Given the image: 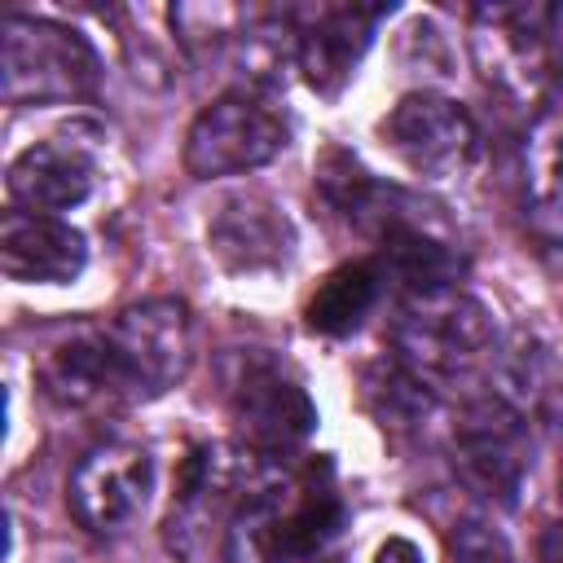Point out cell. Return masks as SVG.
Wrapping results in <instances>:
<instances>
[{
	"label": "cell",
	"mask_w": 563,
	"mask_h": 563,
	"mask_svg": "<svg viewBox=\"0 0 563 563\" xmlns=\"http://www.w3.org/2000/svg\"><path fill=\"white\" fill-rule=\"evenodd\" d=\"M101 84L97 48L62 22L9 13L0 22V92L9 106L79 101Z\"/></svg>",
	"instance_id": "obj_1"
},
{
	"label": "cell",
	"mask_w": 563,
	"mask_h": 563,
	"mask_svg": "<svg viewBox=\"0 0 563 563\" xmlns=\"http://www.w3.org/2000/svg\"><path fill=\"white\" fill-rule=\"evenodd\" d=\"M488 343H493L488 308L479 299L462 295L457 286L409 295L396 317V330H391L396 361L405 369H413L422 383L453 378V374L471 369L488 352Z\"/></svg>",
	"instance_id": "obj_2"
},
{
	"label": "cell",
	"mask_w": 563,
	"mask_h": 563,
	"mask_svg": "<svg viewBox=\"0 0 563 563\" xmlns=\"http://www.w3.org/2000/svg\"><path fill=\"white\" fill-rule=\"evenodd\" d=\"M224 405L260 457H282L299 449L317 427V405L299 387V378L273 361L268 352H233L224 361Z\"/></svg>",
	"instance_id": "obj_3"
},
{
	"label": "cell",
	"mask_w": 563,
	"mask_h": 563,
	"mask_svg": "<svg viewBox=\"0 0 563 563\" xmlns=\"http://www.w3.org/2000/svg\"><path fill=\"white\" fill-rule=\"evenodd\" d=\"M290 141L286 119L251 92H224L198 110L185 132V172L194 180L238 176L273 163Z\"/></svg>",
	"instance_id": "obj_4"
},
{
	"label": "cell",
	"mask_w": 563,
	"mask_h": 563,
	"mask_svg": "<svg viewBox=\"0 0 563 563\" xmlns=\"http://www.w3.org/2000/svg\"><path fill=\"white\" fill-rule=\"evenodd\" d=\"M132 396H158L176 387L194 361V325L180 299H141L128 303L106 330Z\"/></svg>",
	"instance_id": "obj_5"
},
{
	"label": "cell",
	"mask_w": 563,
	"mask_h": 563,
	"mask_svg": "<svg viewBox=\"0 0 563 563\" xmlns=\"http://www.w3.org/2000/svg\"><path fill=\"white\" fill-rule=\"evenodd\" d=\"M154 488V462L141 444L128 440H110L88 449L70 479H66V506L75 515L79 528L88 532H119L128 528Z\"/></svg>",
	"instance_id": "obj_6"
},
{
	"label": "cell",
	"mask_w": 563,
	"mask_h": 563,
	"mask_svg": "<svg viewBox=\"0 0 563 563\" xmlns=\"http://www.w3.org/2000/svg\"><path fill=\"white\" fill-rule=\"evenodd\" d=\"M383 141L418 176L444 180V176H457L471 163V154L479 145V132H475V119L466 114V106H457L453 97L409 92L383 119Z\"/></svg>",
	"instance_id": "obj_7"
},
{
	"label": "cell",
	"mask_w": 563,
	"mask_h": 563,
	"mask_svg": "<svg viewBox=\"0 0 563 563\" xmlns=\"http://www.w3.org/2000/svg\"><path fill=\"white\" fill-rule=\"evenodd\" d=\"M453 462L457 475L497 501H515L523 471H528V427L523 418L497 400H471L453 422Z\"/></svg>",
	"instance_id": "obj_8"
},
{
	"label": "cell",
	"mask_w": 563,
	"mask_h": 563,
	"mask_svg": "<svg viewBox=\"0 0 563 563\" xmlns=\"http://www.w3.org/2000/svg\"><path fill=\"white\" fill-rule=\"evenodd\" d=\"M255 449H229V444H198L180 462L176 475V501L167 515V545L176 554H194V537H202L207 519H216L233 497L242 501L255 493Z\"/></svg>",
	"instance_id": "obj_9"
},
{
	"label": "cell",
	"mask_w": 563,
	"mask_h": 563,
	"mask_svg": "<svg viewBox=\"0 0 563 563\" xmlns=\"http://www.w3.org/2000/svg\"><path fill=\"white\" fill-rule=\"evenodd\" d=\"M387 13H391V4H317L295 26V44H299L295 62H299L303 79L321 97H334L352 79V66L369 48L374 26Z\"/></svg>",
	"instance_id": "obj_10"
},
{
	"label": "cell",
	"mask_w": 563,
	"mask_h": 563,
	"mask_svg": "<svg viewBox=\"0 0 563 563\" xmlns=\"http://www.w3.org/2000/svg\"><path fill=\"white\" fill-rule=\"evenodd\" d=\"M207 246L229 273H277L295 251V229L286 211L260 194H233L216 207L207 224Z\"/></svg>",
	"instance_id": "obj_11"
},
{
	"label": "cell",
	"mask_w": 563,
	"mask_h": 563,
	"mask_svg": "<svg viewBox=\"0 0 563 563\" xmlns=\"http://www.w3.org/2000/svg\"><path fill=\"white\" fill-rule=\"evenodd\" d=\"M88 246L84 233L57 216L4 211L0 220V268L22 286H66L84 273Z\"/></svg>",
	"instance_id": "obj_12"
},
{
	"label": "cell",
	"mask_w": 563,
	"mask_h": 563,
	"mask_svg": "<svg viewBox=\"0 0 563 563\" xmlns=\"http://www.w3.org/2000/svg\"><path fill=\"white\" fill-rule=\"evenodd\" d=\"M4 185H9V198L18 202V211L57 216V211H70V207L88 202V194L97 185V163L84 145L53 136V141L26 145L9 163Z\"/></svg>",
	"instance_id": "obj_13"
},
{
	"label": "cell",
	"mask_w": 563,
	"mask_h": 563,
	"mask_svg": "<svg viewBox=\"0 0 563 563\" xmlns=\"http://www.w3.org/2000/svg\"><path fill=\"white\" fill-rule=\"evenodd\" d=\"M40 387L48 400H57L62 409H106L123 396H132L128 374L106 339V330H84L62 339L57 347H48V356L35 369Z\"/></svg>",
	"instance_id": "obj_14"
},
{
	"label": "cell",
	"mask_w": 563,
	"mask_h": 563,
	"mask_svg": "<svg viewBox=\"0 0 563 563\" xmlns=\"http://www.w3.org/2000/svg\"><path fill=\"white\" fill-rule=\"evenodd\" d=\"M277 506H282V537L290 559L317 554L343 528V497L334 488L330 462H312L299 479H282Z\"/></svg>",
	"instance_id": "obj_15"
},
{
	"label": "cell",
	"mask_w": 563,
	"mask_h": 563,
	"mask_svg": "<svg viewBox=\"0 0 563 563\" xmlns=\"http://www.w3.org/2000/svg\"><path fill=\"white\" fill-rule=\"evenodd\" d=\"M378 295H383V264L378 260H347V264L330 268L317 282L303 317H308V325L317 334H334L339 339V334H352L374 312Z\"/></svg>",
	"instance_id": "obj_16"
},
{
	"label": "cell",
	"mask_w": 563,
	"mask_h": 563,
	"mask_svg": "<svg viewBox=\"0 0 563 563\" xmlns=\"http://www.w3.org/2000/svg\"><path fill=\"white\" fill-rule=\"evenodd\" d=\"M378 264H383V277L405 282L409 295L444 290V286H453L457 273L466 268L462 255H457L453 246H444V242H435L431 233L409 229V224H391V229H383Z\"/></svg>",
	"instance_id": "obj_17"
},
{
	"label": "cell",
	"mask_w": 563,
	"mask_h": 563,
	"mask_svg": "<svg viewBox=\"0 0 563 563\" xmlns=\"http://www.w3.org/2000/svg\"><path fill=\"white\" fill-rule=\"evenodd\" d=\"M224 563H290V550L282 537L277 484H260L233 506L224 523Z\"/></svg>",
	"instance_id": "obj_18"
},
{
	"label": "cell",
	"mask_w": 563,
	"mask_h": 563,
	"mask_svg": "<svg viewBox=\"0 0 563 563\" xmlns=\"http://www.w3.org/2000/svg\"><path fill=\"white\" fill-rule=\"evenodd\" d=\"M365 405L383 427H418L431 413V391L400 361H378L365 369Z\"/></svg>",
	"instance_id": "obj_19"
},
{
	"label": "cell",
	"mask_w": 563,
	"mask_h": 563,
	"mask_svg": "<svg viewBox=\"0 0 563 563\" xmlns=\"http://www.w3.org/2000/svg\"><path fill=\"white\" fill-rule=\"evenodd\" d=\"M449 563H515L510 541L484 523V519H462L449 532Z\"/></svg>",
	"instance_id": "obj_20"
},
{
	"label": "cell",
	"mask_w": 563,
	"mask_h": 563,
	"mask_svg": "<svg viewBox=\"0 0 563 563\" xmlns=\"http://www.w3.org/2000/svg\"><path fill=\"white\" fill-rule=\"evenodd\" d=\"M532 185L537 198L550 207H563V119L545 123L532 145Z\"/></svg>",
	"instance_id": "obj_21"
},
{
	"label": "cell",
	"mask_w": 563,
	"mask_h": 563,
	"mask_svg": "<svg viewBox=\"0 0 563 563\" xmlns=\"http://www.w3.org/2000/svg\"><path fill=\"white\" fill-rule=\"evenodd\" d=\"M374 563H422V554H418V545H413V541L391 537V541L378 550V559H374Z\"/></svg>",
	"instance_id": "obj_22"
},
{
	"label": "cell",
	"mask_w": 563,
	"mask_h": 563,
	"mask_svg": "<svg viewBox=\"0 0 563 563\" xmlns=\"http://www.w3.org/2000/svg\"><path fill=\"white\" fill-rule=\"evenodd\" d=\"M537 563H563V523H554V528H545V532H541Z\"/></svg>",
	"instance_id": "obj_23"
},
{
	"label": "cell",
	"mask_w": 563,
	"mask_h": 563,
	"mask_svg": "<svg viewBox=\"0 0 563 563\" xmlns=\"http://www.w3.org/2000/svg\"><path fill=\"white\" fill-rule=\"evenodd\" d=\"M312 563H343V559H334V554H321V559H312Z\"/></svg>",
	"instance_id": "obj_24"
},
{
	"label": "cell",
	"mask_w": 563,
	"mask_h": 563,
	"mask_svg": "<svg viewBox=\"0 0 563 563\" xmlns=\"http://www.w3.org/2000/svg\"><path fill=\"white\" fill-rule=\"evenodd\" d=\"M559 506H563V471H559Z\"/></svg>",
	"instance_id": "obj_25"
}]
</instances>
